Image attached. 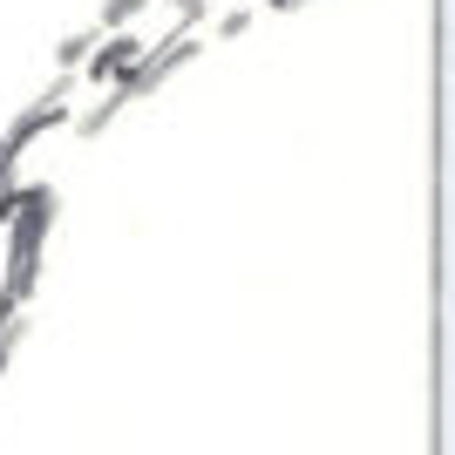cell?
I'll list each match as a JSON object with an SVG mask.
<instances>
[{"instance_id":"obj_1","label":"cell","mask_w":455,"mask_h":455,"mask_svg":"<svg viewBox=\"0 0 455 455\" xmlns=\"http://www.w3.org/2000/svg\"><path fill=\"white\" fill-rule=\"evenodd\" d=\"M102 41V35H95ZM89 82H116V76H130L136 61H143V35H130V28H109V41L102 48H89Z\"/></svg>"},{"instance_id":"obj_2","label":"cell","mask_w":455,"mask_h":455,"mask_svg":"<svg viewBox=\"0 0 455 455\" xmlns=\"http://www.w3.org/2000/svg\"><path fill=\"white\" fill-rule=\"evenodd\" d=\"M61 102H41V109H28L14 123V130H7V143H0V197H7V190H14V164H20V150H28V143H35L41 130H48V123H61Z\"/></svg>"},{"instance_id":"obj_3","label":"cell","mask_w":455,"mask_h":455,"mask_svg":"<svg viewBox=\"0 0 455 455\" xmlns=\"http://www.w3.org/2000/svg\"><path fill=\"white\" fill-rule=\"evenodd\" d=\"M143 7H150V0H109V7H102V20H95V28H102V35H109V28H130V20L143 14Z\"/></svg>"},{"instance_id":"obj_4","label":"cell","mask_w":455,"mask_h":455,"mask_svg":"<svg viewBox=\"0 0 455 455\" xmlns=\"http://www.w3.org/2000/svg\"><path fill=\"white\" fill-rule=\"evenodd\" d=\"M95 35H102V28H89V35H68V41H61V68H76V61L95 48Z\"/></svg>"},{"instance_id":"obj_5","label":"cell","mask_w":455,"mask_h":455,"mask_svg":"<svg viewBox=\"0 0 455 455\" xmlns=\"http://www.w3.org/2000/svg\"><path fill=\"white\" fill-rule=\"evenodd\" d=\"M245 28H251V14H225V20H218V35H225V41H238Z\"/></svg>"}]
</instances>
